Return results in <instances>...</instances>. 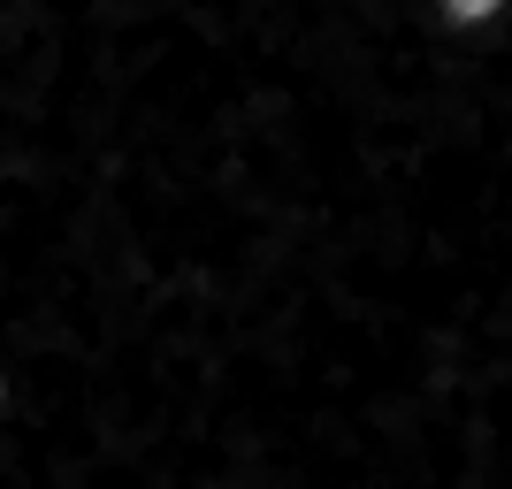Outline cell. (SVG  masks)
Wrapping results in <instances>:
<instances>
[{
	"instance_id": "1",
	"label": "cell",
	"mask_w": 512,
	"mask_h": 489,
	"mask_svg": "<svg viewBox=\"0 0 512 489\" xmlns=\"http://www.w3.org/2000/svg\"><path fill=\"white\" fill-rule=\"evenodd\" d=\"M490 489H512V344H505L497 398H490Z\"/></svg>"
},
{
	"instance_id": "2",
	"label": "cell",
	"mask_w": 512,
	"mask_h": 489,
	"mask_svg": "<svg viewBox=\"0 0 512 489\" xmlns=\"http://www.w3.org/2000/svg\"><path fill=\"white\" fill-rule=\"evenodd\" d=\"M512 16V0H436V23L451 39H474V31H497Z\"/></svg>"
}]
</instances>
